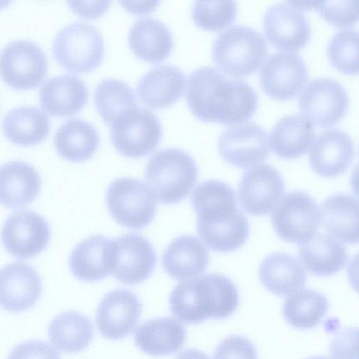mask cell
Here are the masks:
<instances>
[{"label":"cell","instance_id":"6da1fadb","mask_svg":"<svg viewBox=\"0 0 359 359\" xmlns=\"http://www.w3.org/2000/svg\"><path fill=\"white\" fill-rule=\"evenodd\" d=\"M186 100L196 118L226 126L248 121L258 104L257 93L250 85L229 80L212 67L198 68L190 75Z\"/></svg>","mask_w":359,"mask_h":359},{"label":"cell","instance_id":"7a4b0ae2","mask_svg":"<svg viewBox=\"0 0 359 359\" xmlns=\"http://www.w3.org/2000/svg\"><path fill=\"white\" fill-rule=\"evenodd\" d=\"M238 304L236 285L228 277L219 273L184 280L172 290L169 299L173 316L187 324L228 318Z\"/></svg>","mask_w":359,"mask_h":359},{"label":"cell","instance_id":"3957f363","mask_svg":"<svg viewBox=\"0 0 359 359\" xmlns=\"http://www.w3.org/2000/svg\"><path fill=\"white\" fill-rule=\"evenodd\" d=\"M144 177L161 203L175 204L187 198L195 186L197 165L189 154L181 149H164L149 158Z\"/></svg>","mask_w":359,"mask_h":359},{"label":"cell","instance_id":"277c9868","mask_svg":"<svg viewBox=\"0 0 359 359\" xmlns=\"http://www.w3.org/2000/svg\"><path fill=\"white\" fill-rule=\"evenodd\" d=\"M267 53L262 34L245 26H233L220 34L212 47V59L217 68L232 78L255 73Z\"/></svg>","mask_w":359,"mask_h":359},{"label":"cell","instance_id":"5b68a950","mask_svg":"<svg viewBox=\"0 0 359 359\" xmlns=\"http://www.w3.org/2000/svg\"><path fill=\"white\" fill-rule=\"evenodd\" d=\"M53 53L67 71L86 74L102 62L104 46L102 35L93 26L81 22L65 26L56 35Z\"/></svg>","mask_w":359,"mask_h":359},{"label":"cell","instance_id":"8992f818","mask_svg":"<svg viewBox=\"0 0 359 359\" xmlns=\"http://www.w3.org/2000/svg\"><path fill=\"white\" fill-rule=\"evenodd\" d=\"M109 212L119 224L140 229L153 220L157 208L156 197L142 182L130 177L114 180L106 192Z\"/></svg>","mask_w":359,"mask_h":359},{"label":"cell","instance_id":"52a82bcc","mask_svg":"<svg viewBox=\"0 0 359 359\" xmlns=\"http://www.w3.org/2000/svg\"><path fill=\"white\" fill-rule=\"evenodd\" d=\"M271 222L281 239L302 245L316 233L321 222L320 209L306 193L289 192L275 206Z\"/></svg>","mask_w":359,"mask_h":359},{"label":"cell","instance_id":"ba28073f","mask_svg":"<svg viewBox=\"0 0 359 359\" xmlns=\"http://www.w3.org/2000/svg\"><path fill=\"white\" fill-rule=\"evenodd\" d=\"M110 126L112 144L121 155L131 158L151 154L163 135L158 118L144 108L130 111Z\"/></svg>","mask_w":359,"mask_h":359},{"label":"cell","instance_id":"9c48e42d","mask_svg":"<svg viewBox=\"0 0 359 359\" xmlns=\"http://www.w3.org/2000/svg\"><path fill=\"white\" fill-rule=\"evenodd\" d=\"M45 53L36 43L26 40L8 43L0 52V76L10 87L20 90L37 87L47 74Z\"/></svg>","mask_w":359,"mask_h":359},{"label":"cell","instance_id":"30bf717a","mask_svg":"<svg viewBox=\"0 0 359 359\" xmlns=\"http://www.w3.org/2000/svg\"><path fill=\"white\" fill-rule=\"evenodd\" d=\"M299 106L310 122L329 128L346 115L348 98L346 90L337 81L328 78L316 79L301 93Z\"/></svg>","mask_w":359,"mask_h":359},{"label":"cell","instance_id":"8fae6325","mask_svg":"<svg viewBox=\"0 0 359 359\" xmlns=\"http://www.w3.org/2000/svg\"><path fill=\"white\" fill-rule=\"evenodd\" d=\"M50 229L39 214L23 210L14 212L4 222L1 232L2 243L11 255L27 259L42 252L48 244Z\"/></svg>","mask_w":359,"mask_h":359},{"label":"cell","instance_id":"7c38bea8","mask_svg":"<svg viewBox=\"0 0 359 359\" xmlns=\"http://www.w3.org/2000/svg\"><path fill=\"white\" fill-rule=\"evenodd\" d=\"M217 149L229 164L243 169L254 167L268 157L269 135L256 123H244L224 131L219 137Z\"/></svg>","mask_w":359,"mask_h":359},{"label":"cell","instance_id":"4fadbf2b","mask_svg":"<svg viewBox=\"0 0 359 359\" xmlns=\"http://www.w3.org/2000/svg\"><path fill=\"white\" fill-rule=\"evenodd\" d=\"M308 79L306 65L300 55L278 53L270 55L262 67L259 82L270 97L280 101L295 97Z\"/></svg>","mask_w":359,"mask_h":359},{"label":"cell","instance_id":"5bb4252c","mask_svg":"<svg viewBox=\"0 0 359 359\" xmlns=\"http://www.w3.org/2000/svg\"><path fill=\"white\" fill-rule=\"evenodd\" d=\"M284 180L279 172L268 164L255 166L245 172L238 184L240 203L248 214L268 215L284 194Z\"/></svg>","mask_w":359,"mask_h":359},{"label":"cell","instance_id":"9a60e30c","mask_svg":"<svg viewBox=\"0 0 359 359\" xmlns=\"http://www.w3.org/2000/svg\"><path fill=\"white\" fill-rule=\"evenodd\" d=\"M141 312L142 303L135 294L126 289L114 290L100 302L97 327L104 337L119 340L133 332Z\"/></svg>","mask_w":359,"mask_h":359},{"label":"cell","instance_id":"2e32d148","mask_svg":"<svg viewBox=\"0 0 359 359\" xmlns=\"http://www.w3.org/2000/svg\"><path fill=\"white\" fill-rule=\"evenodd\" d=\"M115 257L111 274L126 285L142 283L154 271L156 255L150 242L137 233H127L114 239Z\"/></svg>","mask_w":359,"mask_h":359},{"label":"cell","instance_id":"e0dca14e","mask_svg":"<svg viewBox=\"0 0 359 359\" xmlns=\"http://www.w3.org/2000/svg\"><path fill=\"white\" fill-rule=\"evenodd\" d=\"M263 27L269 41L280 50H300L311 38L310 25L305 16L282 3L276 4L266 11Z\"/></svg>","mask_w":359,"mask_h":359},{"label":"cell","instance_id":"ac0fdd59","mask_svg":"<svg viewBox=\"0 0 359 359\" xmlns=\"http://www.w3.org/2000/svg\"><path fill=\"white\" fill-rule=\"evenodd\" d=\"M42 292L37 271L25 262H16L0 269V307L22 312L32 307Z\"/></svg>","mask_w":359,"mask_h":359},{"label":"cell","instance_id":"d6986e66","mask_svg":"<svg viewBox=\"0 0 359 359\" xmlns=\"http://www.w3.org/2000/svg\"><path fill=\"white\" fill-rule=\"evenodd\" d=\"M355 154V145L345 132L331 129L318 136L309 151V163L316 173L332 178L344 173Z\"/></svg>","mask_w":359,"mask_h":359},{"label":"cell","instance_id":"ffe728a7","mask_svg":"<svg viewBox=\"0 0 359 359\" xmlns=\"http://www.w3.org/2000/svg\"><path fill=\"white\" fill-rule=\"evenodd\" d=\"M115 257L114 239L91 236L80 242L69 257V268L78 279L95 282L111 274Z\"/></svg>","mask_w":359,"mask_h":359},{"label":"cell","instance_id":"44dd1931","mask_svg":"<svg viewBox=\"0 0 359 359\" xmlns=\"http://www.w3.org/2000/svg\"><path fill=\"white\" fill-rule=\"evenodd\" d=\"M186 76L177 67L160 65L147 72L138 81L137 92L141 102L151 109L174 104L183 95Z\"/></svg>","mask_w":359,"mask_h":359},{"label":"cell","instance_id":"7402d4cb","mask_svg":"<svg viewBox=\"0 0 359 359\" xmlns=\"http://www.w3.org/2000/svg\"><path fill=\"white\" fill-rule=\"evenodd\" d=\"M88 97L86 84L78 77L67 74L48 79L39 93L43 109L56 117L76 114L85 106Z\"/></svg>","mask_w":359,"mask_h":359},{"label":"cell","instance_id":"603a6c76","mask_svg":"<svg viewBox=\"0 0 359 359\" xmlns=\"http://www.w3.org/2000/svg\"><path fill=\"white\" fill-rule=\"evenodd\" d=\"M41 189V178L31 165L19 161L0 167V203L11 209L23 208L32 203Z\"/></svg>","mask_w":359,"mask_h":359},{"label":"cell","instance_id":"cb8c5ba5","mask_svg":"<svg viewBox=\"0 0 359 359\" xmlns=\"http://www.w3.org/2000/svg\"><path fill=\"white\" fill-rule=\"evenodd\" d=\"M197 231L211 250L229 252L241 247L249 235V224L238 209L213 217L197 219Z\"/></svg>","mask_w":359,"mask_h":359},{"label":"cell","instance_id":"d4e9b609","mask_svg":"<svg viewBox=\"0 0 359 359\" xmlns=\"http://www.w3.org/2000/svg\"><path fill=\"white\" fill-rule=\"evenodd\" d=\"M209 262V252L196 237L181 236L165 250L162 264L167 273L178 280H186L203 273Z\"/></svg>","mask_w":359,"mask_h":359},{"label":"cell","instance_id":"484cf974","mask_svg":"<svg viewBox=\"0 0 359 359\" xmlns=\"http://www.w3.org/2000/svg\"><path fill=\"white\" fill-rule=\"evenodd\" d=\"M186 330L179 321L169 317L151 319L142 323L135 334L137 346L154 356L172 355L184 344Z\"/></svg>","mask_w":359,"mask_h":359},{"label":"cell","instance_id":"4316f807","mask_svg":"<svg viewBox=\"0 0 359 359\" xmlns=\"http://www.w3.org/2000/svg\"><path fill=\"white\" fill-rule=\"evenodd\" d=\"M128 44L139 59L149 63H157L170 55L173 39L170 32L161 22L153 18H142L130 29Z\"/></svg>","mask_w":359,"mask_h":359},{"label":"cell","instance_id":"83f0119b","mask_svg":"<svg viewBox=\"0 0 359 359\" xmlns=\"http://www.w3.org/2000/svg\"><path fill=\"white\" fill-rule=\"evenodd\" d=\"M259 279L271 292L286 296L303 287L306 283V272L292 255L285 252L273 253L266 257L259 266Z\"/></svg>","mask_w":359,"mask_h":359},{"label":"cell","instance_id":"f1b7e54d","mask_svg":"<svg viewBox=\"0 0 359 359\" xmlns=\"http://www.w3.org/2000/svg\"><path fill=\"white\" fill-rule=\"evenodd\" d=\"M299 257L305 268L314 275L329 276L339 272L347 264L346 246L324 233H316L299 250Z\"/></svg>","mask_w":359,"mask_h":359},{"label":"cell","instance_id":"f546056e","mask_svg":"<svg viewBox=\"0 0 359 359\" xmlns=\"http://www.w3.org/2000/svg\"><path fill=\"white\" fill-rule=\"evenodd\" d=\"M321 222L326 231L349 244L358 241V202L352 195L337 194L321 206Z\"/></svg>","mask_w":359,"mask_h":359},{"label":"cell","instance_id":"4dcf8cb0","mask_svg":"<svg viewBox=\"0 0 359 359\" xmlns=\"http://www.w3.org/2000/svg\"><path fill=\"white\" fill-rule=\"evenodd\" d=\"M54 142L62 158L79 163L90 159L95 154L100 144V136L90 123L72 118L57 129Z\"/></svg>","mask_w":359,"mask_h":359},{"label":"cell","instance_id":"1f68e13d","mask_svg":"<svg viewBox=\"0 0 359 359\" xmlns=\"http://www.w3.org/2000/svg\"><path fill=\"white\" fill-rule=\"evenodd\" d=\"M314 137L313 125L306 118L297 114L287 116L281 118L271 131V149L282 158H296L307 151Z\"/></svg>","mask_w":359,"mask_h":359},{"label":"cell","instance_id":"d6a6232c","mask_svg":"<svg viewBox=\"0 0 359 359\" xmlns=\"http://www.w3.org/2000/svg\"><path fill=\"white\" fill-rule=\"evenodd\" d=\"M48 116L33 107H20L10 111L2 121L5 137L13 144L29 147L43 141L49 134Z\"/></svg>","mask_w":359,"mask_h":359},{"label":"cell","instance_id":"836d02e7","mask_svg":"<svg viewBox=\"0 0 359 359\" xmlns=\"http://www.w3.org/2000/svg\"><path fill=\"white\" fill-rule=\"evenodd\" d=\"M48 333L57 350L74 353L88 346L94 331L92 323L86 316L76 311H66L51 321Z\"/></svg>","mask_w":359,"mask_h":359},{"label":"cell","instance_id":"e575fe53","mask_svg":"<svg viewBox=\"0 0 359 359\" xmlns=\"http://www.w3.org/2000/svg\"><path fill=\"white\" fill-rule=\"evenodd\" d=\"M328 307V301L323 294L316 290L303 289L294 292L286 299L283 314L292 327L311 329L319 324Z\"/></svg>","mask_w":359,"mask_h":359},{"label":"cell","instance_id":"d590c367","mask_svg":"<svg viewBox=\"0 0 359 359\" xmlns=\"http://www.w3.org/2000/svg\"><path fill=\"white\" fill-rule=\"evenodd\" d=\"M97 111L108 126L137 107L135 95L131 88L118 79L102 81L94 95Z\"/></svg>","mask_w":359,"mask_h":359},{"label":"cell","instance_id":"8d00e7d4","mask_svg":"<svg viewBox=\"0 0 359 359\" xmlns=\"http://www.w3.org/2000/svg\"><path fill=\"white\" fill-rule=\"evenodd\" d=\"M236 11L235 0H196L191 15L199 28L218 32L234 22Z\"/></svg>","mask_w":359,"mask_h":359},{"label":"cell","instance_id":"74e56055","mask_svg":"<svg viewBox=\"0 0 359 359\" xmlns=\"http://www.w3.org/2000/svg\"><path fill=\"white\" fill-rule=\"evenodd\" d=\"M327 57L332 67L341 73H358V34L353 29L337 32L327 46Z\"/></svg>","mask_w":359,"mask_h":359},{"label":"cell","instance_id":"f35d334b","mask_svg":"<svg viewBox=\"0 0 359 359\" xmlns=\"http://www.w3.org/2000/svg\"><path fill=\"white\" fill-rule=\"evenodd\" d=\"M316 10L328 23L340 28L353 27L358 20V0H323Z\"/></svg>","mask_w":359,"mask_h":359},{"label":"cell","instance_id":"ab89813d","mask_svg":"<svg viewBox=\"0 0 359 359\" xmlns=\"http://www.w3.org/2000/svg\"><path fill=\"white\" fill-rule=\"evenodd\" d=\"M256 351L249 340L239 336L226 339L217 347L215 358H255Z\"/></svg>","mask_w":359,"mask_h":359},{"label":"cell","instance_id":"60d3db41","mask_svg":"<svg viewBox=\"0 0 359 359\" xmlns=\"http://www.w3.org/2000/svg\"><path fill=\"white\" fill-rule=\"evenodd\" d=\"M112 0H67L72 11L77 16L94 20L102 16L109 8Z\"/></svg>","mask_w":359,"mask_h":359},{"label":"cell","instance_id":"b9f144b4","mask_svg":"<svg viewBox=\"0 0 359 359\" xmlns=\"http://www.w3.org/2000/svg\"><path fill=\"white\" fill-rule=\"evenodd\" d=\"M122 7L136 15H144L153 12L161 0H118Z\"/></svg>","mask_w":359,"mask_h":359},{"label":"cell","instance_id":"7bdbcfd3","mask_svg":"<svg viewBox=\"0 0 359 359\" xmlns=\"http://www.w3.org/2000/svg\"><path fill=\"white\" fill-rule=\"evenodd\" d=\"M323 0H287L294 8L302 11L316 9Z\"/></svg>","mask_w":359,"mask_h":359},{"label":"cell","instance_id":"ee69618b","mask_svg":"<svg viewBox=\"0 0 359 359\" xmlns=\"http://www.w3.org/2000/svg\"><path fill=\"white\" fill-rule=\"evenodd\" d=\"M13 0H0V11L7 7Z\"/></svg>","mask_w":359,"mask_h":359}]
</instances>
